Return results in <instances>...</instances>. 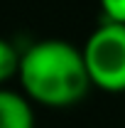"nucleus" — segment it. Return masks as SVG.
Instances as JSON below:
<instances>
[{
  "instance_id": "f257e3e1",
  "label": "nucleus",
  "mask_w": 125,
  "mask_h": 128,
  "mask_svg": "<svg viewBox=\"0 0 125 128\" xmlns=\"http://www.w3.org/2000/svg\"><path fill=\"white\" fill-rule=\"evenodd\" d=\"M17 76L30 101L54 108L78 104L91 86L83 52L64 40H39L27 47Z\"/></svg>"
},
{
  "instance_id": "f03ea898",
  "label": "nucleus",
  "mask_w": 125,
  "mask_h": 128,
  "mask_svg": "<svg viewBox=\"0 0 125 128\" xmlns=\"http://www.w3.org/2000/svg\"><path fill=\"white\" fill-rule=\"evenodd\" d=\"M81 52L93 86L110 94L125 91V25L103 22L91 32Z\"/></svg>"
},
{
  "instance_id": "7ed1b4c3",
  "label": "nucleus",
  "mask_w": 125,
  "mask_h": 128,
  "mask_svg": "<svg viewBox=\"0 0 125 128\" xmlns=\"http://www.w3.org/2000/svg\"><path fill=\"white\" fill-rule=\"evenodd\" d=\"M0 128H37L27 96L0 89Z\"/></svg>"
},
{
  "instance_id": "20e7f679",
  "label": "nucleus",
  "mask_w": 125,
  "mask_h": 128,
  "mask_svg": "<svg viewBox=\"0 0 125 128\" xmlns=\"http://www.w3.org/2000/svg\"><path fill=\"white\" fill-rule=\"evenodd\" d=\"M20 57L22 54L7 40L0 37V84H5L12 76H17V72H20Z\"/></svg>"
},
{
  "instance_id": "39448f33",
  "label": "nucleus",
  "mask_w": 125,
  "mask_h": 128,
  "mask_svg": "<svg viewBox=\"0 0 125 128\" xmlns=\"http://www.w3.org/2000/svg\"><path fill=\"white\" fill-rule=\"evenodd\" d=\"M101 10L106 15V22L125 25V0H101Z\"/></svg>"
}]
</instances>
